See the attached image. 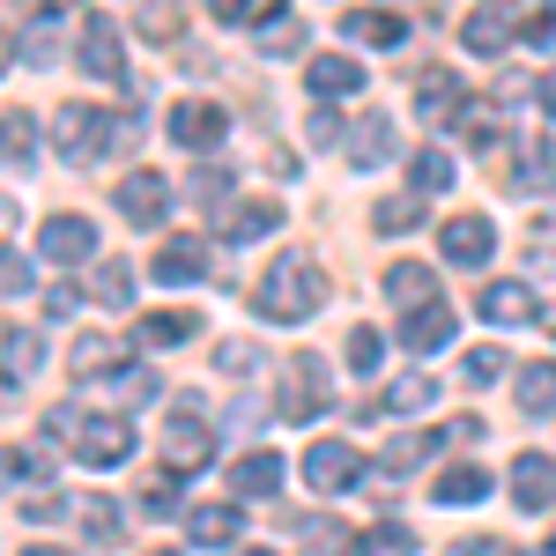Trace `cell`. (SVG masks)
Returning a JSON list of instances; mask_svg holds the SVG:
<instances>
[{"label":"cell","instance_id":"cell-1","mask_svg":"<svg viewBox=\"0 0 556 556\" xmlns=\"http://www.w3.org/2000/svg\"><path fill=\"white\" fill-rule=\"evenodd\" d=\"M319 304H327V275H319V260L282 253L275 267H267V282H260V312H267V319L298 327V319H312Z\"/></svg>","mask_w":556,"mask_h":556},{"label":"cell","instance_id":"cell-2","mask_svg":"<svg viewBox=\"0 0 556 556\" xmlns=\"http://www.w3.org/2000/svg\"><path fill=\"white\" fill-rule=\"evenodd\" d=\"M275 416L282 424H312V416H327V364L304 349L282 364V386H275Z\"/></svg>","mask_w":556,"mask_h":556},{"label":"cell","instance_id":"cell-3","mask_svg":"<svg viewBox=\"0 0 556 556\" xmlns=\"http://www.w3.org/2000/svg\"><path fill=\"white\" fill-rule=\"evenodd\" d=\"M304 482H312L319 497H342V490H356V482H364V453H356V445H342V438H319V445L304 453Z\"/></svg>","mask_w":556,"mask_h":556},{"label":"cell","instance_id":"cell-4","mask_svg":"<svg viewBox=\"0 0 556 556\" xmlns=\"http://www.w3.org/2000/svg\"><path fill=\"white\" fill-rule=\"evenodd\" d=\"M215 460V430L193 416V408H178L172 416V430H164V468L172 475H201Z\"/></svg>","mask_w":556,"mask_h":556},{"label":"cell","instance_id":"cell-5","mask_svg":"<svg viewBox=\"0 0 556 556\" xmlns=\"http://www.w3.org/2000/svg\"><path fill=\"white\" fill-rule=\"evenodd\" d=\"M513 38H519V8H513V0H482L468 23H460V45H468L475 60H497Z\"/></svg>","mask_w":556,"mask_h":556},{"label":"cell","instance_id":"cell-6","mask_svg":"<svg viewBox=\"0 0 556 556\" xmlns=\"http://www.w3.org/2000/svg\"><path fill=\"white\" fill-rule=\"evenodd\" d=\"M52 149H60L67 164H89V156L104 149V112H89V104H60V112H52Z\"/></svg>","mask_w":556,"mask_h":556},{"label":"cell","instance_id":"cell-7","mask_svg":"<svg viewBox=\"0 0 556 556\" xmlns=\"http://www.w3.org/2000/svg\"><path fill=\"white\" fill-rule=\"evenodd\" d=\"M75 453H83L89 468H119V460L134 453V424H127V416H83Z\"/></svg>","mask_w":556,"mask_h":556},{"label":"cell","instance_id":"cell-8","mask_svg":"<svg viewBox=\"0 0 556 556\" xmlns=\"http://www.w3.org/2000/svg\"><path fill=\"white\" fill-rule=\"evenodd\" d=\"M223 134H230V112H223V104H208V97L172 104V141L178 149H223Z\"/></svg>","mask_w":556,"mask_h":556},{"label":"cell","instance_id":"cell-9","mask_svg":"<svg viewBox=\"0 0 556 556\" xmlns=\"http://www.w3.org/2000/svg\"><path fill=\"white\" fill-rule=\"evenodd\" d=\"M438 245H445V260H453V267H490L497 230H490V215H453V223L438 230Z\"/></svg>","mask_w":556,"mask_h":556},{"label":"cell","instance_id":"cell-10","mask_svg":"<svg viewBox=\"0 0 556 556\" xmlns=\"http://www.w3.org/2000/svg\"><path fill=\"white\" fill-rule=\"evenodd\" d=\"M460 104H468V97H460V75H453V67H424V75H416V119H424V127H453Z\"/></svg>","mask_w":556,"mask_h":556},{"label":"cell","instance_id":"cell-11","mask_svg":"<svg viewBox=\"0 0 556 556\" xmlns=\"http://www.w3.org/2000/svg\"><path fill=\"white\" fill-rule=\"evenodd\" d=\"M513 505L519 513H549L556 505V460L549 453H519L513 460Z\"/></svg>","mask_w":556,"mask_h":556},{"label":"cell","instance_id":"cell-12","mask_svg":"<svg viewBox=\"0 0 556 556\" xmlns=\"http://www.w3.org/2000/svg\"><path fill=\"white\" fill-rule=\"evenodd\" d=\"M38 253H45V260H60V267H75V260H89V253H97V230H89L83 215H45Z\"/></svg>","mask_w":556,"mask_h":556},{"label":"cell","instance_id":"cell-13","mask_svg":"<svg viewBox=\"0 0 556 556\" xmlns=\"http://www.w3.org/2000/svg\"><path fill=\"white\" fill-rule=\"evenodd\" d=\"M149 275H156L164 290L201 282V275H208V245H201V238H164V245H156V260H149Z\"/></svg>","mask_w":556,"mask_h":556},{"label":"cell","instance_id":"cell-14","mask_svg":"<svg viewBox=\"0 0 556 556\" xmlns=\"http://www.w3.org/2000/svg\"><path fill=\"white\" fill-rule=\"evenodd\" d=\"M164 208H172V178L164 172L119 178V215H127V223H164Z\"/></svg>","mask_w":556,"mask_h":556},{"label":"cell","instance_id":"cell-15","mask_svg":"<svg viewBox=\"0 0 556 556\" xmlns=\"http://www.w3.org/2000/svg\"><path fill=\"white\" fill-rule=\"evenodd\" d=\"M83 67L97 83H119L127 75V60H119V30L104 23V15H83Z\"/></svg>","mask_w":556,"mask_h":556},{"label":"cell","instance_id":"cell-16","mask_svg":"<svg viewBox=\"0 0 556 556\" xmlns=\"http://www.w3.org/2000/svg\"><path fill=\"white\" fill-rule=\"evenodd\" d=\"M342 156L356 164V172H379L386 156H393V119H386V112H364V119L349 127V149H342Z\"/></svg>","mask_w":556,"mask_h":556},{"label":"cell","instance_id":"cell-17","mask_svg":"<svg viewBox=\"0 0 556 556\" xmlns=\"http://www.w3.org/2000/svg\"><path fill=\"white\" fill-rule=\"evenodd\" d=\"M453 327H460V319H453V304H416V312H408V327H401V349L430 356V349L453 342Z\"/></svg>","mask_w":556,"mask_h":556},{"label":"cell","instance_id":"cell-18","mask_svg":"<svg viewBox=\"0 0 556 556\" xmlns=\"http://www.w3.org/2000/svg\"><path fill=\"white\" fill-rule=\"evenodd\" d=\"M230 497H275L282 490V453H245V460H230Z\"/></svg>","mask_w":556,"mask_h":556},{"label":"cell","instance_id":"cell-19","mask_svg":"<svg viewBox=\"0 0 556 556\" xmlns=\"http://www.w3.org/2000/svg\"><path fill=\"white\" fill-rule=\"evenodd\" d=\"M186 534H193L201 549H230V542L245 534V519H238V505H193V513H186Z\"/></svg>","mask_w":556,"mask_h":556},{"label":"cell","instance_id":"cell-20","mask_svg":"<svg viewBox=\"0 0 556 556\" xmlns=\"http://www.w3.org/2000/svg\"><path fill=\"white\" fill-rule=\"evenodd\" d=\"M193 334H201L193 312H149V319L134 327V342H141V349H178V342H193Z\"/></svg>","mask_w":556,"mask_h":556},{"label":"cell","instance_id":"cell-21","mask_svg":"<svg viewBox=\"0 0 556 556\" xmlns=\"http://www.w3.org/2000/svg\"><path fill=\"white\" fill-rule=\"evenodd\" d=\"M475 312H482L490 327H513V319H527V312H534V298H527V282H490V290L475 298Z\"/></svg>","mask_w":556,"mask_h":556},{"label":"cell","instance_id":"cell-22","mask_svg":"<svg viewBox=\"0 0 556 556\" xmlns=\"http://www.w3.org/2000/svg\"><path fill=\"white\" fill-rule=\"evenodd\" d=\"M519 416H556V356L519 371Z\"/></svg>","mask_w":556,"mask_h":556},{"label":"cell","instance_id":"cell-23","mask_svg":"<svg viewBox=\"0 0 556 556\" xmlns=\"http://www.w3.org/2000/svg\"><path fill=\"white\" fill-rule=\"evenodd\" d=\"M342 38H356V45H401V38H408V23L386 15V8H356V15H342Z\"/></svg>","mask_w":556,"mask_h":556},{"label":"cell","instance_id":"cell-24","mask_svg":"<svg viewBox=\"0 0 556 556\" xmlns=\"http://www.w3.org/2000/svg\"><path fill=\"white\" fill-rule=\"evenodd\" d=\"M364 89V60H312V97H356Z\"/></svg>","mask_w":556,"mask_h":556},{"label":"cell","instance_id":"cell-25","mask_svg":"<svg viewBox=\"0 0 556 556\" xmlns=\"http://www.w3.org/2000/svg\"><path fill=\"white\" fill-rule=\"evenodd\" d=\"M119 356H127V349L112 342V334H83L75 356H67V371H75V379H104V371H119Z\"/></svg>","mask_w":556,"mask_h":556},{"label":"cell","instance_id":"cell-26","mask_svg":"<svg viewBox=\"0 0 556 556\" xmlns=\"http://www.w3.org/2000/svg\"><path fill=\"white\" fill-rule=\"evenodd\" d=\"M430 497H438V505H482V497H490V475L482 468H445L430 482Z\"/></svg>","mask_w":556,"mask_h":556},{"label":"cell","instance_id":"cell-27","mask_svg":"<svg viewBox=\"0 0 556 556\" xmlns=\"http://www.w3.org/2000/svg\"><path fill=\"white\" fill-rule=\"evenodd\" d=\"M275 223H282V208H275V201H245V208H230L223 238H230V245H253V238H267V230H275Z\"/></svg>","mask_w":556,"mask_h":556},{"label":"cell","instance_id":"cell-28","mask_svg":"<svg viewBox=\"0 0 556 556\" xmlns=\"http://www.w3.org/2000/svg\"><path fill=\"white\" fill-rule=\"evenodd\" d=\"M349 556H416V534L393 527V519H379V527H364V534L349 542Z\"/></svg>","mask_w":556,"mask_h":556},{"label":"cell","instance_id":"cell-29","mask_svg":"<svg viewBox=\"0 0 556 556\" xmlns=\"http://www.w3.org/2000/svg\"><path fill=\"white\" fill-rule=\"evenodd\" d=\"M386 290H393L401 312H416V304H430V267H424V260H401V267L386 275Z\"/></svg>","mask_w":556,"mask_h":556},{"label":"cell","instance_id":"cell-30","mask_svg":"<svg viewBox=\"0 0 556 556\" xmlns=\"http://www.w3.org/2000/svg\"><path fill=\"white\" fill-rule=\"evenodd\" d=\"M30 149H38L30 112H0V164H30Z\"/></svg>","mask_w":556,"mask_h":556},{"label":"cell","instance_id":"cell-31","mask_svg":"<svg viewBox=\"0 0 556 556\" xmlns=\"http://www.w3.org/2000/svg\"><path fill=\"white\" fill-rule=\"evenodd\" d=\"M438 401V386L430 379H393L386 386V401H379V416H416V408H430Z\"/></svg>","mask_w":556,"mask_h":556},{"label":"cell","instance_id":"cell-32","mask_svg":"<svg viewBox=\"0 0 556 556\" xmlns=\"http://www.w3.org/2000/svg\"><path fill=\"white\" fill-rule=\"evenodd\" d=\"M89 298H97V304H127L134 298V267H127V260H104L97 282H89Z\"/></svg>","mask_w":556,"mask_h":556},{"label":"cell","instance_id":"cell-33","mask_svg":"<svg viewBox=\"0 0 556 556\" xmlns=\"http://www.w3.org/2000/svg\"><path fill=\"white\" fill-rule=\"evenodd\" d=\"M342 364L356 371V379H371V371L386 364V342H379V327H356V334H349V356H342Z\"/></svg>","mask_w":556,"mask_h":556},{"label":"cell","instance_id":"cell-34","mask_svg":"<svg viewBox=\"0 0 556 556\" xmlns=\"http://www.w3.org/2000/svg\"><path fill=\"white\" fill-rule=\"evenodd\" d=\"M0 349H8V371H15V379H30V371L45 364V334H30V327H15Z\"/></svg>","mask_w":556,"mask_h":556},{"label":"cell","instance_id":"cell-35","mask_svg":"<svg viewBox=\"0 0 556 556\" xmlns=\"http://www.w3.org/2000/svg\"><path fill=\"white\" fill-rule=\"evenodd\" d=\"M75 519L89 527V542H119V505H112V497H83Z\"/></svg>","mask_w":556,"mask_h":556},{"label":"cell","instance_id":"cell-36","mask_svg":"<svg viewBox=\"0 0 556 556\" xmlns=\"http://www.w3.org/2000/svg\"><path fill=\"white\" fill-rule=\"evenodd\" d=\"M178 23H186V15H178V0H149V8H141V38H156V45H172Z\"/></svg>","mask_w":556,"mask_h":556},{"label":"cell","instance_id":"cell-37","mask_svg":"<svg viewBox=\"0 0 556 556\" xmlns=\"http://www.w3.org/2000/svg\"><path fill=\"white\" fill-rule=\"evenodd\" d=\"M445 186H453V156L445 149H424L416 156V193H445Z\"/></svg>","mask_w":556,"mask_h":556},{"label":"cell","instance_id":"cell-38","mask_svg":"<svg viewBox=\"0 0 556 556\" xmlns=\"http://www.w3.org/2000/svg\"><path fill=\"white\" fill-rule=\"evenodd\" d=\"M371 223H379V230H408V223H424V201H416V193H393V201L371 208Z\"/></svg>","mask_w":556,"mask_h":556},{"label":"cell","instance_id":"cell-39","mask_svg":"<svg viewBox=\"0 0 556 556\" xmlns=\"http://www.w3.org/2000/svg\"><path fill=\"white\" fill-rule=\"evenodd\" d=\"M460 371H468V386H490V379H505V349H497V342H475Z\"/></svg>","mask_w":556,"mask_h":556},{"label":"cell","instance_id":"cell-40","mask_svg":"<svg viewBox=\"0 0 556 556\" xmlns=\"http://www.w3.org/2000/svg\"><path fill=\"white\" fill-rule=\"evenodd\" d=\"M304 45V23H267V30H260V52H267V60H275V52H298Z\"/></svg>","mask_w":556,"mask_h":556},{"label":"cell","instance_id":"cell-41","mask_svg":"<svg viewBox=\"0 0 556 556\" xmlns=\"http://www.w3.org/2000/svg\"><path fill=\"white\" fill-rule=\"evenodd\" d=\"M23 290H30V260L0 253V298H23Z\"/></svg>","mask_w":556,"mask_h":556},{"label":"cell","instance_id":"cell-42","mask_svg":"<svg viewBox=\"0 0 556 556\" xmlns=\"http://www.w3.org/2000/svg\"><path fill=\"white\" fill-rule=\"evenodd\" d=\"M178 482H186V475L164 468V482H149V490H141V505H149V513H172V505H178Z\"/></svg>","mask_w":556,"mask_h":556},{"label":"cell","instance_id":"cell-43","mask_svg":"<svg viewBox=\"0 0 556 556\" xmlns=\"http://www.w3.org/2000/svg\"><path fill=\"white\" fill-rule=\"evenodd\" d=\"M453 556H519V549L497 542V534H468V542H453Z\"/></svg>","mask_w":556,"mask_h":556},{"label":"cell","instance_id":"cell-44","mask_svg":"<svg viewBox=\"0 0 556 556\" xmlns=\"http://www.w3.org/2000/svg\"><path fill=\"white\" fill-rule=\"evenodd\" d=\"M75 304H83V290H75V282H52V290H45V312H52V319H67Z\"/></svg>","mask_w":556,"mask_h":556},{"label":"cell","instance_id":"cell-45","mask_svg":"<svg viewBox=\"0 0 556 556\" xmlns=\"http://www.w3.org/2000/svg\"><path fill=\"white\" fill-rule=\"evenodd\" d=\"M275 8H282V0H238V15H230V23H267Z\"/></svg>","mask_w":556,"mask_h":556},{"label":"cell","instance_id":"cell-46","mask_svg":"<svg viewBox=\"0 0 556 556\" xmlns=\"http://www.w3.org/2000/svg\"><path fill=\"white\" fill-rule=\"evenodd\" d=\"M534 97H542V112H549V119H556V67H549V75H542V89H534Z\"/></svg>","mask_w":556,"mask_h":556},{"label":"cell","instance_id":"cell-47","mask_svg":"<svg viewBox=\"0 0 556 556\" xmlns=\"http://www.w3.org/2000/svg\"><path fill=\"white\" fill-rule=\"evenodd\" d=\"M23 556H67V549H45V542H38V549H23Z\"/></svg>","mask_w":556,"mask_h":556},{"label":"cell","instance_id":"cell-48","mask_svg":"<svg viewBox=\"0 0 556 556\" xmlns=\"http://www.w3.org/2000/svg\"><path fill=\"white\" fill-rule=\"evenodd\" d=\"M542 327H549V334H556V304H549V312H542Z\"/></svg>","mask_w":556,"mask_h":556},{"label":"cell","instance_id":"cell-49","mask_svg":"<svg viewBox=\"0 0 556 556\" xmlns=\"http://www.w3.org/2000/svg\"><path fill=\"white\" fill-rule=\"evenodd\" d=\"M8 215H15V208H8V201H0V230H8Z\"/></svg>","mask_w":556,"mask_h":556},{"label":"cell","instance_id":"cell-50","mask_svg":"<svg viewBox=\"0 0 556 556\" xmlns=\"http://www.w3.org/2000/svg\"><path fill=\"white\" fill-rule=\"evenodd\" d=\"M0 67H8V38H0Z\"/></svg>","mask_w":556,"mask_h":556},{"label":"cell","instance_id":"cell-51","mask_svg":"<svg viewBox=\"0 0 556 556\" xmlns=\"http://www.w3.org/2000/svg\"><path fill=\"white\" fill-rule=\"evenodd\" d=\"M149 556H178V549H149Z\"/></svg>","mask_w":556,"mask_h":556},{"label":"cell","instance_id":"cell-52","mask_svg":"<svg viewBox=\"0 0 556 556\" xmlns=\"http://www.w3.org/2000/svg\"><path fill=\"white\" fill-rule=\"evenodd\" d=\"M0 401H8V379H0Z\"/></svg>","mask_w":556,"mask_h":556},{"label":"cell","instance_id":"cell-53","mask_svg":"<svg viewBox=\"0 0 556 556\" xmlns=\"http://www.w3.org/2000/svg\"><path fill=\"white\" fill-rule=\"evenodd\" d=\"M253 556H260V549H253Z\"/></svg>","mask_w":556,"mask_h":556}]
</instances>
